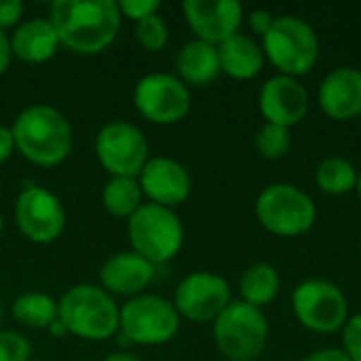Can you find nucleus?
Returning <instances> with one entry per match:
<instances>
[{"instance_id":"f257e3e1","label":"nucleus","mask_w":361,"mask_h":361,"mask_svg":"<svg viewBox=\"0 0 361 361\" xmlns=\"http://www.w3.org/2000/svg\"><path fill=\"white\" fill-rule=\"evenodd\" d=\"M68 49L93 55L108 49L121 27V11L112 0H57L49 19Z\"/></svg>"},{"instance_id":"f03ea898","label":"nucleus","mask_w":361,"mask_h":361,"mask_svg":"<svg viewBox=\"0 0 361 361\" xmlns=\"http://www.w3.org/2000/svg\"><path fill=\"white\" fill-rule=\"evenodd\" d=\"M11 131L17 150L36 165L53 167L70 154V123L59 110L51 106H32L23 110Z\"/></svg>"},{"instance_id":"7ed1b4c3","label":"nucleus","mask_w":361,"mask_h":361,"mask_svg":"<svg viewBox=\"0 0 361 361\" xmlns=\"http://www.w3.org/2000/svg\"><path fill=\"white\" fill-rule=\"evenodd\" d=\"M260 47L264 59L277 68V74L292 78L309 74L319 59V36L315 27L296 15L275 17Z\"/></svg>"},{"instance_id":"20e7f679","label":"nucleus","mask_w":361,"mask_h":361,"mask_svg":"<svg viewBox=\"0 0 361 361\" xmlns=\"http://www.w3.org/2000/svg\"><path fill=\"white\" fill-rule=\"evenodd\" d=\"M254 212L264 231L283 239L302 237L317 222V205L311 195L288 182L269 184L258 195Z\"/></svg>"},{"instance_id":"39448f33","label":"nucleus","mask_w":361,"mask_h":361,"mask_svg":"<svg viewBox=\"0 0 361 361\" xmlns=\"http://www.w3.org/2000/svg\"><path fill=\"white\" fill-rule=\"evenodd\" d=\"M214 341L228 361H256L269 343L264 311L243 300H233L214 322Z\"/></svg>"},{"instance_id":"423d86ee","label":"nucleus","mask_w":361,"mask_h":361,"mask_svg":"<svg viewBox=\"0 0 361 361\" xmlns=\"http://www.w3.org/2000/svg\"><path fill=\"white\" fill-rule=\"evenodd\" d=\"M59 322L74 336L106 341L118 330V309L102 288L76 286L59 300Z\"/></svg>"},{"instance_id":"0eeeda50","label":"nucleus","mask_w":361,"mask_h":361,"mask_svg":"<svg viewBox=\"0 0 361 361\" xmlns=\"http://www.w3.org/2000/svg\"><path fill=\"white\" fill-rule=\"evenodd\" d=\"M129 241L142 258L152 264L171 260L184 245V226L173 209L146 203L142 205L127 224Z\"/></svg>"},{"instance_id":"6e6552de","label":"nucleus","mask_w":361,"mask_h":361,"mask_svg":"<svg viewBox=\"0 0 361 361\" xmlns=\"http://www.w3.org/2000/svg\"><path fill=\"white\" fill-rule=\"evenodd\" d=\"M292 311L302 328L315 334H334L349 322L345 292L328 279H307L292 292Z\"/></svg>"},{"instance_id":"1a4fd4ad","label":"nucleus","mask_w":361,"mask_h":361,"mask_svg":"<svg viewBox=\"0 0 361 361\" xmlns=\"http://www.w3.org/2000/svg\"><path fill=\"white\" fill-rule=\"evenodd\" d=\"M118 328L135 345H165L180 330V313L161 296H140L121 309Z\"/></svg>"},{"instance_id":"9d476101","label":"nucleus","mask_w":361,"mask_h":361,"mask_svg":"<svg viewBox=\"0 0 361 361\" xmlns=\"http://www.w3.org/2000/svg\"><path fill=\"white\" fill-rule=\"evenodd\" d=\"M95 152L104 169L114 178H137L148 163V142L144 133L123 121L110 123L97 133Z\"/></svg>"},{"instance_id":"9b49d317","label":"nucleus","mask_w":361,"mask_h":361,"mask_svg":"<svg viewBox=\"0 0 361 361\" xmlns=\"http://www.w3.org/2000/svg\"><path fill=\"white\" fill-rule=\"evenodd\" d=\"M133 102L150 123L173 125L188 114L190 91L171 74H148L137 82Z\"/></svg>"},{"instance_id":"f8f14e48","label":"nucleus","mask_w":361,"mask_h":361,"mask_svg":"<svg viewBox=\"0 0 361 361\" xmlns=\"http://www.w3.org/2000/svg\"><path fill=\"white\" fill-rule=\"evenodd\" d=\"M233 302L231 286L224 277L207 271L188 275L176 290L173 307L180 317L195 324L216 322L220 313Z\"/></svg>"},{"instance_id":"ddd939ff","label":"nucleus","mask_w":361,"mask_h":361,"mask_svg":"<svg viewBox=\"0 0 361 361\" xmlns=\"http://www.w3.org/2000/svg\"><path fill=\"white\" fill-rule=\"evenodd\" d=\"M15 216L21 233L34 243L55 241L66 226V212L59 199L40 186H30L21 190Z\"/></svg>"},{"instance_id":"4468645a","label":"nucleus","mask_w":361,"mask_h":361,"mask_svg":"<svg viewBox=\"0 0 361 361\" xmlns=\"http://www.w3.org/2000/svg\"><path fill=\"white\" fill-rule=\"evenodd\" d=\"M309 91L292 76L275 74L271 76L258 95V108L267 123L292 129L300 125L309 114Z\"/></svg>"},{"instance_id":"2eb2a0df","label":"nucleus","mask_w":361,"mask_h":361,"mask_svg":"<svg viewBox=\"0 0 361 361\" xmlns=\"http://www.w3.org/2000/svg\"><path fill=\"white\" fill-rule=\"evenodd\" d=\"M184 15L199 40L214 47L239 34L243 6L237 0H186Z\"/></svg>"},{"instance_id":"dca6fc26","label":"nucleus","mask_w":361,"mask_h":361,"mask_svg":"<svg viewBox=\"0 0 361 361\" xmlns=\"http://www.w3.org/2000/svg\"><path fill=\"white\" fill-rule=\"evenodd\" d=\"M317 104L322 112L336 121H353L361 116V70L353 66H338L330 70L317 89Z\"/></svg>"},{"instance_id":"f3484780","label":"nucleus","mask_w":361,"mask_h":361,"mask_svg":"<svg viewBox=\"0 0 361 361\" xmlns=\"http://www.w3.org/2000/svg\"><path fill=\"white\" fill-rule=\"evenodd\" d=\"M137 182L152 203L169 209L184 203L190 195V176L186 167L169 157L148 159Z\"/></svg>"},{"instance_id":"a211bd4d","label":"nucleus","mask_w":361,"mask_h":361,"mask_svg":"<svg viewBox=\"0 0 361 361\" xmlns=\"http://www.w3.org/2000/svg\"><path fill=\"white\" fill-rule=\"evenodd\" d=\"M154 277V264L140 254H116L99 271L102 286L121 296L142 292Z\"/></svg>"},{"instance_id":"6ab92c4d","label":"nucleus","mask_w":361,"mask_h":361,"mask_svg":"<svg viewBox=\"0 0 361 361\" xmlns=\"http://www.w3.org/2000/svg\"><path fill=\"white\" fill-rule=\"evenodd\" d=\"M220 70L235 80H252L264 68L262 47L247 34H235L218 44Z\"/></svg>"},{"instance_id":"aec40b11","label":"nucleus","mask_w":361,"mask_h":361,"mask_svg":"<svg viewBox=\"0 0 361 361\" xmlns=\"http://www.w3.org/2000/svg\"><path fill=\"white\" fill-rule=\"evenodd\" d=\"M59 44V36L49 19L25 21L11 38V51L25 63L49 61L57 53Z\"/></svg>"},{"instance_id":"412c9836","label":"nucleus","mask_w":361,"mask_h":361,"mask_svg":"<svg viewBox=\"0 0 361 361\" xmlns=\"http://www.w3.org/2000/svg\"><path fill=\"white\" fill-rule=\"evenodd\" d=\"M176 63H178L180 80L188 85H207L222 72L218 47L203 42L199 38L186 42L180 49Z\"/></svg>"},{"instance_id":"4be33fe9","label":"nucleus","mask_w":361,"mask_h":361,"mask_svg":"<svg viewBox=\"0 0 361 361\" xmlns=\"http://www.w3.org/2000/svg\"><path fill=\"white\" fill-rule=\"evenodd\" d=\"M279 292H281V277L277 269L269 262H256L247 267L239 279L241 300L256 309L269 307L279 296Z\"/></svg>"},{"instance_id":"5701e85b","label":"nucleus","mask_w":361,"mask_h":361,"mask_svg":"<svg viewBox=\"0 0 361 361\" xmlns=\"http://www.w3.org/2000/svg\"><path fill=\"white\" fill-rule=\"evenodd\" d=\"M360 169L345 157H326L315 169V184L330 197H343L357 188Z\"/></svg>"},{"instance_id":"b1692460","label":"nucleus","mask_w":361,"mask_h":361,"mask_svg":"<svg viewBox=\"0 0 361 361\" xmlns=\"http://www.w3.org/2000/svg\"><path fill=\"white\" fill-rule=\"evenodd\" d=\"M13 315L27 328L44 330L59 317V305L47 294L25 292L13 302Z\"/></svg>"},{"instance_id":"393cba45","label":"nucleus","mask_w":361,"mask_h":361,"mask_svg":"<svg viewBox=\"0 0 361 361\" xmlns=\"http://www.w3.org/2000/svg\"><path fill=\"white\" fill-rule=\"evenodd\" d=\"M102 201L112 216L131 218L142 207V186L137 178H112L102 192Z\"/></svg>"},{"instance_id":"a878e982","label":"nucleus","mask_w":361,"mask_h":361,"mask_svg":"<svg viewBox=\"0 0 361 361\" xmlns=\"http://www.w3.org/2000/svg\"><path fill=\"white\" fill-rule=\"evenodd\" d=\"M290 148H292L290 129L279 127V125H271V123H264L258 129L256 150L260 157H264L269 161H277V159H283L290 152Z\"/></svg>"},{"instance_id":"bb28decb","label":"nucleus","mask_w":361,"mask_h":361,"mask_svg":"<svg viewBox=\"0 0 361 361\" xmlns=\"http://www.w3.org/2000/svg\"><path fill=\"white\" fill-rule=\"evenodd\" d=\"M135 38L146 51H161L169 40L167 23L159 15H150L135 23Z\"/></svg>"},{"instance_id":"cd10ccee","label":"nucleus","mask_w":361,"mask_h":361,"mask_svg":"<svg viewBox=\"0 0 361 361\" xmlns=\"http://www.w3.org/2000/svg\"><path fill=\"white\" fill-rule=\"evenodd\" d=\"M30 343L15 332H0V361H30Z\"/></svg>"},{"instance_id":"c85d7f7f","label":"nucleus","mask_w":361,"mask_h":361,"mask_svg":"<svg viewBox=\"0 0 361 361\" xmlns=\"http://www.w3.org/2000/svg\"><path fill=\"white\" fill-rule=\"evenodd\" d=\"M343 332V351L351 361H361V313L351 315Z\"/></svg>"},{"instance_id":"c756f323","label":"nucleus","mask_w":361,"mask_h":361,"mask_svg":"<svg viewBox=\"0 0 361 361\" xmlns=\"http://www.w3.org/2000/svg\"><path fill=\"white\" fill-rule=\"evenodd\" d=\"M116 6L125 17H129L137 23L150 15H157V11L161 8V2L159 0H121Z\"/></svg>"},{"instance_id":"7c9ffc66","label":"nucleus","mask_w":361,"mask_h":361,"mask_svg":"<svg viewBox=\"0 0 361 361\" xmlns=\"http://www.w3.org/2000/svg\"><path fill=\"white\" fill-rule=\"evenodd\" d=\"M23 15L21 0H0V30L15 25Z\"/></svg>"},{"instance_id":"2f4dec72","label":"nucleus","mask_w":361,"mask_h":361,"mask_svg":"<svg viewBox=\"0 0 361 361\" xmlns=\"http://www.w3.org/2000/svg\"><path fill=\"white\" fill-rule=\"evenodd\" d=\"M273 21H275V15H273L271 11H267V8H256V11H252V13L247 15L250 30H252L254 34H258L260 38L271 30Z\"/></svg>"},{"instance_id":"473e14b6","label":"nucleus","mask_w":361,"mask_h":361,"mask_svg":"<svg viewBox=\"0 0 361 361\" xmlns=\"http://www.w3.org/2000/svg\"><path fill=\"white\" fill-rule=\"evenodd\" d=\"M300 361H351L347 357V353L338 347H326V349H319V351H313L309 353L307 357H302Z\"/></svg>"},{"instance_id":"72a5a7b5","label":"nucleus","mask_w":361,"mask_h":361,"mask_svg":"<svg viewBox=\"0 0 361 361\" xmlns=\"http://www.w3.org/2000/svg\"><path fill=\"white\" fill-rule=\"evenodd\" d=\"M15 150V137L13 131L6 127H0V163H4Z\"/></svg>"},{"instance_id":"f704fd0d","label":"nucleus","mask_w":361,"mask_h":361,"mask_svg":"<svg viewBox=\"0 0 361 361\" xmlns=\"http://www.w3.org/2000/svg\"><path fill=\"white\" fill-rule=\"evenodd\" d=\"M11 55H13V51H11V40H8V38L4 36V32L0 30V74L8 68Z\"/></svg>"},{"instance_id":"c9c22d12","label":"nucleus","mask_w":361,"mask_h":361,"mask_svg":"<svg viewBox=\"0 0 361 361\" xmlns=\"http://www.w3.org/2000/svg\"><path fill=\"white\" fill-rule=\"evenodd\" d=\"M49 332H51L53 336L61 338V336H66V334H68V328H66V326H63V324L59 322V317H57V319H55V322H53V324L49 326Z\"/></svg>"},{"instance_id":"e433bc0d","label":"nucleus","mask_w":361,"mask_h":361,"mask_svg":"<svg viewBox=\"0 0 361 361\" xmlns=\"http://www.w3.org/2000/svg\"><path fill=\"white\" fill-rule=\"evenodd\" d=\"M104 361H142V360H140V357H135V355L118 353V355H110V357H106Z\"/></svg>"},{"instance_id":"4c0bfd02","label":"nucleus","mask_w":361,"mask_h":361,"mask_svg":"<svg viewBox=\"0 0 361 361\" xmlns=\"http://www.w3.org/2000/svg\"><path fill=\"white\" fill-rule=\"evenodd\" d=\"M355 192H357V197H360V201H361V169H360V178H357V188H355Z\"/></svg>"},{"instance_id":"58836bf2","label":"nucleus","mask_w":361,"mask_h":361,"mask_svg":"<svg viewBox=\"0 0 361 361\" xmlns=\"http://www.w3.org/2000/svg\"><path fill=\"white\" fill-rule=\"evenodd\" d=\"M0 233H2V216H0Z\"/></svg>"},{"instance_id":"ea45409f","label":"nucleus","mask_w":361,"mask_h":361,"mask_svg":"<svg viewBox=\"0 0 361 361\" xmlns=\"http://www.w3.org/2000/svg\"><path fill=\"white\" fill-rule=\"evenodd\" d=\"M360 256H361V237H360Z\"/></svg>"},{"instance_id":"a19ab883","label":"nucleus","mask_w":361,"mask_h":361,"mask_svg":"<svg viewBox=\"0 0 361 361\" xmlns=\"http://www.w3.org/2000/svg\"><path fill=\"white\" fill-rule=\"evenodd\" d=\"M0 317H2V307H0Z\"/></svg>"}]
</instances>
